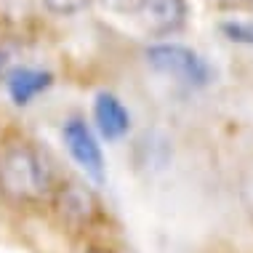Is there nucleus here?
I'll use <instances>...</instances> for the list:
<instances>
[{
	"mask_svg": "<svg viewBox=\"0 0 253 253\" xmlns=\"http://www.w3.org/2000/svg\"><path fill=\"white\" fill-rule=\"evenodd\" d=\"M48 189V168L43 157L27 147L11 149L0 160V192L11 200L27 203L43 197Z\"/></svg>",
	"mask_w": 253,
	"mask_h": 253,
	"instance_id": "1",
	"label": "nucleus"
},
{
	"mask_svg": "<svg viewBox=\"0 0 253 253\" xmlns=\"http://www.w3.org/2000/svg\"><path fill=\"white\" fill-rule=\"evenodd\" d=\"M147 61L157 72L200 88L211 80V67L197 51L179 43H157L147 48Z\"/></svg>",
	"mask_w": 253,
	"mask_h": 253,
	"instance_id": "2",
	"label": "nucleus"
},
{
	"mask_svg": "<svg viewBox=\"0 0 253 253\" xmlns=\"http://www.w3.org/2000/svg\"><path fill=\"white\" fill-rule=\"evenodd\" d=\"M64 144L70 149V155L78 160V166L91 176L93 181L104 179V157H101V149L93 139V133L88 131V126L83 120H70L64 126Z\"/></svg>",
	"mask_w": 253,
	"mask_h": 253,
	"instance_id": "3",
	"label": "nucleus"
},
{
	"mask_svg": "<svg viewBox=\"0 0 253 253\" xmlns=\"http://www.w3.org/2000/svg\"><path fill=\"white\" fill-rule=\"evenodd\" d=\"M187 19V3L184 0H147L144 8L139 11L136 22L155 35H168L176 32Z\"/></svg>",
	"mask_w": 253,
	"mask_h": 253,
	"instance_id": "4",
	"label": "nucleus"
},
{
	"mask_svg": "<svg viewBox=\"0 0 253 253\" xmlns=\"http://www.w3.org/2000/svg\"><path fill=\"white\" fill-rule=\"evenodd\" d=\"M93 118H96L101 136L109 141L126 136L128 126H131V118H128L126 107H123V101L115 93H99L96 101H93Z\"/></svg>",
	"mask_w": 253,
	"mask_h": 253,
	"instance_id": "5",
	"label": "nucleus"
},
{
	"mask_svg": "<svg viewBox=\"0 0 253 253\" xmlns=\"http://www.w3.org/2000/svg\"><path fill=\"white\" fill-rule=\"evenodd\" d=\"M8 93L16 104H30L38 93H43L51 85V75L43 70H30V67H19L5 75Z\"/></svg>",
	"mask_w": 253,
	"mask_h": 253,
	"instance_id": "6",
	"label": "nucleus"
},
{
	"mask_svg": "<svg viewBox=\"0 0 253 253\" xmlns=\"http://www.w3.org/2000/svg\"><path fill=\"white\" fill-rule=\"evenodd\" d=\"M59 213L70 224H85L96 213V200L80 184H67L59 192Z\"/></svg>",
	"mask_w": 253,
	"mask_h": 253,
	"instance_id": "7",
	"label": "nucleus"
},
{
	"mask_svg": "<svg viewBox=\"0 0 253 253\" xmlns=\"http://www.w3.org/2000/svg\"><path fill=\"white\" fill-rule=\"evenodd\" d=\"M221 32L232 43H243V45H251L253 48V22H224Z\"/></svg>",
	"mask_w": 253,
	"mask_h": 253,
	"instance_id": "8",
	"label": "nucleus"
},
{
	"mask_svg": "<svg viewBox=\"0 0 253 253\" xmlns=\"http://www.w3.org/2000/svg\"><path fill=\"white\" fill-rule=\"evenodd\" d=\"M101 5H104L107 11L112 13H120V16H139V11L144 8L147 0H99Z\"/></svg>",
	"mask_w": 253,
	"mask_h": 253,
	"instance_id": "9",
	"label": "nucleus"
},
{
	"mask_svg": "<svg viewBox=\"0 0 253 253\" xmlns=\"http://www.w3.org/2000/svg\"><path fill=\"white\" fill-rule=\"evenodd\" d=\"M85 3L88 0H45V5L56 13H75V11L83 8Z\"/></svg>",
	"mask_w": 253,
	"mask_h": 253,
	"instance_id": "10",
	"label": "nucleus"
},
{
	"mask_svg": "<svg viewBox=\"0 0 253 253\" xmlns=\"http://www.w3.org/2000/svg\"><path fill=\"white\" fill-rule=\"evenodd\" d=\"M88 253H109V251H107V248H91Z\"/></svg>",
	"mask_w": 253,
	"mask_h": 253,
	"instance_id": "11",
	"label": "nucleus"
}]
</instances>
